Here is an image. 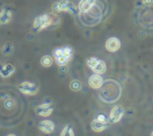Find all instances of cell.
I'll return each mask as SVG.
<instances>
[{"instance_id":"obj_1","label":"cell","mask_w":153,"mask_h":136,"mask_svg":"<svg viewBox=\"0 0 153 136\" xmlns=\"http://www.w3.org/2000/svg\"><path fill=\"white\" fill-rule=\"evenodd\" d=\"M55 17L56 16L53 14H45V15H42L38 17H36L34 19L33 22V29L38 33L49 26H51L53 22L55 21Z\"/></svg>"},{"instance_id":"obj_2","label":"cell","mask_w":153,"mask_h":136,"mask_svg":"<svg viewBox=\"0 0 153 136\" xmlns=\"http://www.w3.org/2000/svg\"><path fill=\"white\" fill-rule=\"evenodd\" d=\"M52 11L57 14L60 12H68L70 14H73L78 11V7L69 0H61L59 2H56L53 4Z\"/></svg>"},{"instance_id":"obj_3","label":"cell","mask_w":153,"mask_h":136,"mask_svg":"<svg viewBox=\"0 0 153 136\" xmlns=\"http://www.w3.org/2000/svg\"><path fill=\"white\" fill-rule=\"evenodd\" d=\"M18 89L21 93H23L25 95L34 96L38 93L39 87L34 83H32L29 81H25L18 85Z\"/></svg>"},{"instance_id":"obj_4","label":"cell","mask_w":153,"mask_h":136,"mask_svg":"<svg viewBox=\"0 0 153 136\" xmlns=\"http://www.w3.org/2000/svg\"><path fill=\"white\" fill-rule=\"evenodd\" d=\"M124 114V109L122 106H115L112 108L110 114H109V119L108 121L111 123H116L121 121Z\"/></svg>"},{"instance_id":"obj_5","label":"cell","mask_w":153,"mask_h":136,"mask_svg":"<svg viewBox=\"0 0 153 136\" xmlns=\"http://www.w3.org/2000/svg\"><path fill=\"white\" fill-rule=\"evenodd\" d=\"M15 71H16V68L13 64L11 63L2 64L1 68H0V76L4 79L9 78L15 73Z\"/></svg>"},{"instance_id":"obj_6","label":"cell","mask_w":153,"mask_h":136,"mask_svg":"<svg viewBox=\"0 0 153 136\" xmlns=\"http://www.w3.org/2000/svg\"><path fill=\"white\" fill-rule=\"evenodd\" d=\"M105 48L110 52H115L121 48V42L116 37H111L106 41Z\"/></svg>"},{"instance_id":"obj_7","label":"cell","mask_w":153,"mask_h":136,"mask_svg":"<svg viewBox=\"0 0 153 136\" xmlns=\"http://www.w3.org/2000/svg\"><path fill=\"white\" fill-rule=\"evenodd\" d=\"M53 112V107L51 105L42 104L35 107V113L40 116H49Z\"/></svg>"},{"instance_id":"obj_8","label":"cell","mask_w":153,"mask_h":136,"mask_svg":"<svg viewBox=\"0 0 153 136\" xmlns=\"http://www.w3.org/2000/svg\"><path fill=\"white\" fill-rule=\"evenodd\" d=\"M103 84H104L103 78L98 74L92 75L88 80V85L90 86V88H92L94 89H98V88H102Z\"/></svg>"},{"instance_id":"obj_9","label":"cell","mask_w":153,"mask_h":136,"mask_svg":"<svg viewBox=\"0 0 153 136\" xmlns=\"http://www.w3.org/2000/svg\"><path fill=\"white\" fill-rule=\"evenodd\" d=\"M38 128L40 129V131H42L44 133H51L54 131L55 125L51 121L49 120H44V121H41L38 124Z\"/></svg>"},{"instance_id":"obj_10","label":"cell","mask_w":153,"mask_h":136,"mask_svg":"<svg viewBox=\"0 0 153 136\" xmlns=\"http://www.w3.org/2000/svg\"><path fill=\"white\" fill-rule=\"evenodd\" d=\"M96 4V0H81L79 3L78 9L82 13L88 12Z\"/></svg>"},{"instance_id":"obj_11","label":"cell","mask_w":153,"mask_h":136,"mask_svg":"<svg viewBox=\"0 0 153 136\" xmlns=\"http://www.w3.org/2000/svg\"><path fill=\"white\" fill-rule=\"evenodd\" d=\"M108 127V123L99 121L97 119H94L91 123V128L94 132H100L104 130H105Z\"/></svg>"},{"instance_id":"obj_12","label":"cell","mask_w":153,"mask_h":136,"mask_svg":"<svg viewBox=\"0 0 153 136\" xmlns=\"http://www.w3.org/2000/svg\"><path fill=\"white\" fill-rule=\"evenodd\" d=\"M12 13L10 10L5 8L0 13V25H7L11 21Z\"/></svg>"},{"instance_id":"obj_13","label":"cell","mask_w":153,"mask_h":136,"mask_svg":"<svg viewBox=\"0 0 153 136\" xmlns=\"http://www.w3.org/2000/svg\"><path fill=\"white\" fill-rule=\"evenodd\" d=\"M92 71H94L95 74H98V75H101V74L105 73L106 71V65H105V61L99 59L98 63L96 65L95 68H93Z\"/></svg>"},{"instance_id":"obj_14","label":"cell","mask_w":153,"mask_h":136,"mask_svg":"<svg viewBox=\"0 0 153 136\" xmlns=\"http://www.w3.org/2000/svg\"><path fill=\"white\" fill-rule=\"evenodd\" d=\"M52 63H53V59L50 55H45L41 59V64L45 68L51 67L52 65Z\"/></svg>"},{"instance_id":"obj_15","label":"cell","mask_w":153,"mask_h":136,"mask_svg":"<svg viewBox=\"0 0 153 136\" xmlns=\"http://www.w3.org/2000/svg\"><path fill=\"white\" fill-rule=\"evenodd\" d=\"M69 88H70V89L72 91H75V92L79 91L81 89V88H82V83L79 80H72L70 82Z\"/></svg>"},{"instance_id":"obj_16","label":"cell","mask_w":153,"mask_h":136,"mask_svg":"<svg viewBox=\"0 0 153 136\" xmlns=\"http://www.w3.org/2000/svg\"><path fill=\"white\" fill-rule=\"evenodd\" d=\"M59 136H75L72 126H71L70 124L66 125V126L62 129V131H61Z\"/></svg>"},{"instance_id":"obj_17","label":"cell","mask_w":153,"mask_h":136,"mask_svg":"<svg viewBox=\"0 0 153 136\" xmlns=\"http://www.w3.org/2000/svg\"><path fill=\"white\" fill-rule=\"evenodd\" d=\"M13 50H14V46L11 42H6L4 45H3V48H2V52L4 55H10L12 52H13Z\"/></svg>"},{"instance_id":"obj_18","label":"cell","mask_w":153,"mask_h":136,"mask_svg":"<svg viewBox=\"0 0 153 136\" xmlns=\"http://www.w3.org/2000/svg\"><path fill=\"white\" fill-rule=\"evenodd\" d=\"M72 55H73V50L71 49V47H69V46L63 47V56L64 57H66L68 59H71Z\"/></svg>"},{"instance_id":"obj_19","label":"cell","mask_w":153,"mask_h":136,"mask_svg":"<svg viewBox=\"0 0 153 136\" xmlns=\"http://www.w3.org/2000/svg\"><path fill=\"white\" fill-rule=\"evenodd\" d=\"M98 59L97 58H96V57H90V58H88V60H87V64H88V66L90 68V69L92 70L93 68H95L96 67V65L98 63Z\"/></svg>"},{"instance_id":"obj_20","label":"cell","mask_w":153,"mask_h":136,"mask_svg":"<svg viewBox=\"0 0 153 136\" xmlns=\"http://www.w3.org/2000/svg\"><path fill=\"white\" fill-rule=\"evenodd\" d=\"M15 105H16V103H15V101L13 100V99H7V100H6V101H4V106H5V107L7 108V109H8V110H12V109H14L15 108Z\"/></svg>"},{"instance_id":"obj_21","label":"cell","mask_w":153,"mask_h":136,"mask_svg":"<svg viewBox=\"0 0 153 136\" xmlns=\"http://www.w3.org/2000/svg\"><path fill=\"white\" fill-rule=\"evenodd\" d=\"M0 98L4 101H6L7 99H10V95L8 93H6V92H0Z\"/></svg>"},{"instance_id":"obj_22","label":"cell","mask_w":153,"mask_h":136,"mask_svg":"<svg viewBox=\"0 0 153 136\" xmlns=\"http://www.w3.org/2000/svg\"><path fill=\"white\" fill-rule=\"evenodd\" d=\"M97 119V120H99V121H102V122L108 123V119H107V118L105 117V115H104V114H100V115H98Z\"/></svg>"},{"instance_id":"obj_23","label":"cell","mask_w":153,"mask_h":136,"mask_svg":"<svg viewBox=\"0 0 153 136\" xmlns=\"http://www.w3.org/2000/svg\"><path fill=\"white\" fill-rule=\"evenodd\" d=\"M142 3L147 7H150L153 4V0H142Z\"/></svg>"},{"instance_id":"obj_24","label":"cell","mask_w":153,"mask_h":136,"mask_svg":"<svg viewBox=\"0 0 153 136\" xmlns=\"http://www.w3.org/2000/svg\"><path fill=\"white\" fill-rule=\"evenodd\" d=\"M68 69L66 68V66H60V71L61 72H67Z\"/></svg>"},{"instance_id":"obj_25","label":"cell","mask_w":153,"mask_h":136,"mask_svg":"<svg viewBox=\"0 0 153 136\" xmlns=\"http://www.w3.org/2000/svg\"><path fill=\"white\" fill-rule=\"evenodd\" d=\"M7 136H16V135L15 134H8Z\"/></svg>"},{"instance_id":"obj_26","label":"cell","mask_w":153,"mask_h":136,"mask_svg":"<svg viewBox=\"0 0 153 136\" xmlns=\"http://www.w3.org/2000/svg\"><path fill=\"white\" fill-rule=\"evenodd\" d=\"M150 136H153V132H151V134H150Z\"/></svg>"}]
</instances>
